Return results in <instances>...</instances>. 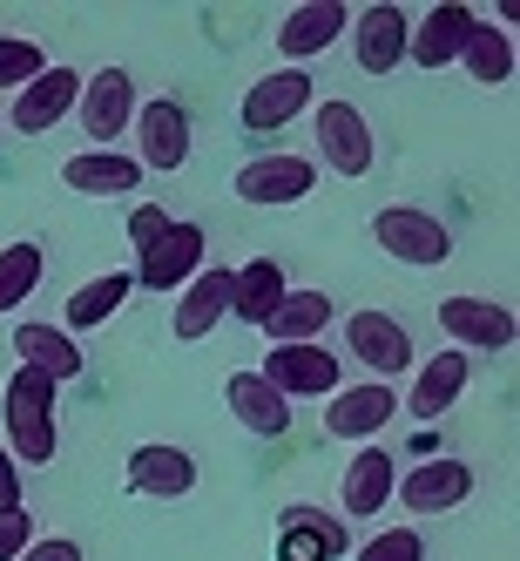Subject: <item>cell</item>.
<instances>
[{"label":"cell","instance_id":"ffe728a7","mask_svg":"<svg viewBox=\"0 0 520 561\" xmlns=\"http://www.w3.org/2000/svg\"><path fill=\"white\" fill-rule=\"evenodd\" d=\"M61 190L74 196H136L142 190V163L123 149H82L61 163Z\"/></svg>","mask_w":520,"mask_h":561},{"label":"cell","instance_id":"7402d4cb","mask_svg":"<svg viewBox=\"0 0 520 561\" xmlns=\"http://www.w3.org/2000/svg\"><path fill=\"white\" fill-rule=\"evenodd\" d=\"M223 311H230V264H204V271H196L189 285H183L170 325H176L183 345H196V339H210V332H217V318H223Z\"/></svg>","mask_w":520,"mask_h":561},{"label":"cell","instance_id":"1f68e13d","mask_svg":"<svg viewBox=\"0 0 520 561\" xmlns=\"http://www.w3.org/2000/svg\"><path fill=\"white\" fill-rule=\"evenodd\" d=\"M351 561H426V535L419 528H385V535H372L366 548H358Z\"/></svg>","mask_w":520,"mask_h":561},{"label":"cell","instance_id":"30bf717a","mask_svg":"<svg viewBox=\"0 0 520 561\" xmlns=\"http://www.w3.org/2000/svg\"><path fill=\"white\" fill-rule=\"evenodd\" d=\"M345 352L366 358V366L379 373V386H392L398 373L413 366V332L398 325L392 311H351L345 318Z\"/></svg>","mask_w":520,"mask_h":561},{"label":"cell","instance_id":"83f0119b","mask_svg":"<svg viewBox=\"0 0 520 561\" xmlns=\"http://www.w3.org/2000/svg\"><path fill=\"white\" fill-rule=\"evenodd\" d=\"M129 291H136V277H129V271H102V277H89V285L68 298V339L108 325V318L129 305Z\"/></svg>","mask_w":520,"mask_h":561},{"label":"cell","instance_id":"9a60e30c","mask_svg":"<svg viewBox=\"0 0 520 561\" xmlns=\"http://www.w3.org/2000/svg\"><path fill=\"white\" fill-rule=\"evenodd\" d=\"M345 548H351L345 520L325 514V507H311V501L285 507V520H277V561H338Z\"/></svg>","mask_w":520,"mask_h":561},{"label":"cell","instance_id":"44dd1931","mask_svg":"<svg viewBox=\"0 0 520 561\" xmlns=\"http://www.w3.org/2000/svg\"><path fill=\"white\" fill-rule=\"evenodd\" d=\"M223 407H230L236 426L257 433V439H285L291 433V399H277L257 373H230L223 379Z\"/></svg>","mask_w":520,"mask_h":561},{"label":"cell","instance_id":"ba28073f","mask_svg":"<svg viewBox=\"0 0 520 561\" xmlns=\"http://www.w3.org/2000/svg\"><path fill=\"white\" fill-rule=\"evenodd\" d=\"M74 95H82V75H74L68 61H61V68L48 61V68L14 95V108L0 115V129H14V136H48V129H61V115H74Z\"/></svg>","mask_w":520,"mask_h":561},{"label":"cell","instance_id":"7c38bea8","mask_svg":"<svg viewBox=\"0 0 520 561\" xmlns=\"http://www.w3.org/2000/svg\"><path fill=\"white\" fill-rule=\"evenodd\" d=\"M473 27H479V14H473V8H460V0H439V8H426V14L413 21V34H406V61H419L426 75L453 68Z\"/></svg>","mask_w":520,"mask_h":561},{"label":"cell","instance_id":"8d00e7d4","mask_svg":"<svg viewBox=\"0 0 520 561\" xmlns=\"http://www.w3.org/2000/svg\"><path fill=\"white\" fill-rule=\"evenodd\" d=\"M0 136H8V129H0Z\"/></svg>","mask_w":520,"mask_h":561},{"label":"cell","instance_id":"d4e9b609","mask_svg":"<svg viewBox=\"0 0 520 561\" xmlns=\"http://www.w3.org/2000/svg\"><path fill=\"white\" fill-rule=\"evenodd\" d=\"M466 379H473V358H466V352H439V358H426V366H419L413 399H398V407H413L419 420H439L447 407H460Z\"/></svg>","mask_w":520,"mask_h":561},{"label":"cell","instance_id":"603a6c76","mask_svg":"<svg viewBox=\"0 0 520 561\" xmlns=\"http://www.w3.org/2000/svg\"><path fill=\"white\" fill-rule=\"evenodd\" d=\"M14 352H21V366H27V373H42L48 386L82 379V366H89L82 345H74L61 325H34V318H27V325H14Z\"/></svg>","mask_w":520,"mask_h":561},{"label":"cell","instance_id":"277c9868","mask_svg":"<svg viewBox=\"0 0 520 561\" xmlns=\"http://www.w3.org/2000/svg\"><path fill=\"white\" fill-rule=\"evenodd\" d=\"M372 244L385 251V257H398V264H447L453 257V230L439 224L432 210H413V204H392V210H379L372 217Z\"/></svg>","mask_w":520,"mask_h":561},{"label":"cell","instance_id":"2e32d148","mask_svg":"<svg viewBox=\"0 0 520 561\" xmlns=\"http://www.w3.org/2000/svg\"><path fill=\"white\" fill-rule=\"evenodd\" d=\"M196 488V460L176 439H142L129 454V494H149V501H183Z\"/></svg>","mask_w":520,"mask_h":561},{"label":"cell","instance_id":"4fadbf2b","mask_svg":"<svg viewBox=\"0 0 520 561\" xmlns=\"http://www.w3.org/2000/svg\"><path fill=\"white\" fill-rule=\"evenodd\" d=\"M351 55L366 75H392L398 61H406V34H413V14L406 8H392V0H379V8L366 14H351Z\"/></svg>","mask_w":520,"mask_h":561},{"label":"cell","instance_id":"e0dca14e","mask_svg":"<svg viewBox=\"0 0 520 561\" xmlns=\"http://www.w3.org/2000/svg\"><path fill=\"white\" fill-rule=\"evenodd\" d=\"M392 494L406 501V514H453V507L473 494V467H466V460H447V454H439V460H419Z\"/></svg>","mask_w":520,"mask_h":561},{"label":"cell","instance_id":"d590c367","mask_svg":"<svg viewBox=\"0 0 520 561\" xmlns=\"http://www.w3.org/2000/svg\"><path fill=\"white\" fill-rule=\"evenodd\" d=\"M8 507H27V501H21V467L8 460V447H0V514Z\"/></svg>","mask_w":520,"mask_h":561},{"label":"cell","instance_id":"8fae6325","mask_svg":"<svg viewBox=\"0 0 520 561\" xmlns=\"http://www.w3.org/2000/svg\"><path fill=\"white\" fill-rule=\"evenodd\" d=\"M439 332H447L460 352H507L520 339L513 311L500 298H447L439 305Z\"/></svg>","mask_w":520,"mask_h":561},{"label":"cell","instance_id":"8992f818","mask_svg":"<svg viewBox=\"0 0 520 561\" xmlns=\"http://www.w3.org/2000/svg\"><path fill=\"white\" fill-rule=\"evenodd\" d=\"M204 244H210V237H204V224L170 217V230H163V237H155V244L142 251V264H136L129 277H136L142 291H163V298H170V291H183L189 277L204 271Z\"/></svg>","mask_w":520,"mask_h":561},{"label":"cell","instance_id":"5bb4252c","mask_svg":"<svg viewBox=\"0 0 520 561\" xmlns=\"http://www.w3.org/2000/svg\"><path fill=\"white\" fill-rule=\"evenodd\" d=\"M311 108V75L304 68H277V75H264V82H251V95H244V129L251 136H277L285 123H298V115Z\"/></svg>","mask_w":520,"mask_h":561},{"label":"cell","instance_id":"484cf974","mask_svg":"<svg viewBox=\"0 0 520 561\" xmlns=\"http://www.w3.org/2000/svg\"><path fill=\"white\" fill-rule=\"evenodd\" d=\"M285 291H291V285H285V264H277V257H251L244 271H230V318L264 325Z\"/></svg>","mask_w":520,"mask_h":561},{"label":"cell","instance_id":"9c48e42d","mask_svg":"<svg viewBox=\"0 0 520 561\" xmlns=\"http://www.w3.org/2000/svg\"><path fill=\"white\" fill-rule=\"evenodd\" d=\"M317 190V163L311 156H257V163H244L236 170V196L244 204H257V210H277V204H304V196Z\"/></svg>","mask_w":520,"mask_h":561},{"label":"cell","instance_id":"ac0fdd59","mask_svg":"<svg viewBox=\"0 0 520 561\" xmlns=\"http://www.w3.org/2000/svg\"><path fill=\"white\" fill-rule=\"evenodd\" d=\"M392 413H398V392H392V386H379V379L338 386L332 407H325V433H332V439H372V433H385Z\"/></svg>","mask_w":520,"mask_h":561},{"label":"cell","instance_id":"7a4b0ae2","mask_svg":"<svg viewBox=\"0 0 520 561\" xmlns=\"http://www.w3.org/2000/svg\"><path fill=\"white\" fill-rule=\"evenodd\" d=\"M311 136H317V156L332 163V176H366L372 170V123H366V108L358 102H311Z\"/></svg>","mask_w":520,"mask_h":561},{"label":"cell","instance_id":"5b68a950","mask_svg":"<svg viewBox=\"0 0 520 561\" xmlns=\"http://www.w3.org/2000/svg\"><path fill=\"white\" fill-rule=\"evenodd\" d=\"M74 115H82V129L95 136V149H115V136H129V123H136V75L115 68V61L95 68V75H82Z\"/></svg>","mask_w":520,"mask_h":561},{"label":"cell","instance_id":"836d02e7","mask_svg":"<svg viewBox=\"0 0 520 561\" xmlns=\"http://www.w3.org/2000/svg\"><path fill=\"white\" fill-rule=\"evenodd\" d=\"M163 230H170V210H155V204H136V210H129V244H136V257H142Z\"/></svg>","mask_w":520,"mask_h":561},{"label":"cell","instance_id":"f1b7e54d","mask_svg":"<svg viewBox=\"0 0 520 561\" xmlns=\"http://www.w3.org/2000/svg\"><path fill=\"white\" fill-rule=\"evenodd\" d=\"M460 68L473 75L479 89H507V82H513V34L479 21V27L466 34V48H460Z\"/></svg>","mask_w":520,"mask_h":561},{"label":"cell","instance_id":"4dcf8cb0","mask_svg":"<svg viewBox=\"0 0 520 561\" xmlns=\"http://www.w3.org/2000/svg\"><path fill=\"white\" fill-rule=\"evenodd\" d=\"M42 68H48V48L42 42H27V34H0V89L21 95Z\"/></svg>","mask_w":520,"mask_h":561},{"label":"cell","instance_id":"e575fe53","mask_svg":"<svg viewBox=\"0 0 520 561\" xmlns=\"http://www.w3.org/2000/svg\"><path fill=\"white\" fill-rule=\"evenodd\" d=\"M21 561H82V541H68V535H34V548Z\"/></svg>","mask_w":520,"mask_h":561},{"label":"cell","instance_id":"3957f363","mask_svg":"<svg viewBox=\"0 0 520 561\" xmlns=\"http://www.w3.org/2000/svg\"><path fill=\"white\" fill-rule=\"evenodd\" d=\"M257 379L277 399H332L345 386V366H338V352H325V345H270Z\"/></svg>","mask_w":520,"mask_h":561},{"label":"cell","instance_id":"d6986e66","mask_svg":"<svg viewBox=\"0 0 520 561\" xmlns=\"http://www.w3.org/2000/svg\"><path fill=\"white\" fill-rule=\"evenodd\" d=\"M345 27H351V8H338V0H304V8H291L277 21V55H291V68H298L311 55H325Z\"/></svg>","mask_w":520,"mask_h":561},{"label":"cell","instance_id":"cb8c5ba5","mask_svg":"<svg viewBox=\"0 0 520 561\" xmlns=\"http://www.w3.org/2000/svg\"><path fill=\"white\" fill-rule=\"evenodd\" d=\"M392 488H398L392 454H385V447H358V454L345 460V488H338V501H345V514H385Z\"/></svg>","mask_w":520,"mask_h":561},{"label":"cell","instance_id":"6da1fadb","mask_svg":"<svg viewBox=\"0 0 520 561\" xmlns=\"http://www.w3.org/2000/svg\"><path fill=\"white\" fill-rule=\"evenodd\" d=\"M61 386H48L42 373H27V366H14L8 373V386H0V420H8V460L21 467H42V460H55V439H61Z\"/></svg>","mask_w":520,"mask_h":561},{"label":"cell","instance_id":"4316f807","mask_svg":"<svg viewBox=\"0 0 520 561\" xmlns=\"http://www.w3.org/2000/svg\"><path fill=\"white\" fill-rule=\"evenodd\" d=\"M325 325H332V291H285L277 311L264 318L270 345H317Z\"/></svg>","mask_w":520,"mask_h":561},{"label":"cell","instance_id":"52a82bcc","mask_svg":"<svg viewBox=\"0 0 520 561\" xmlns=\"http://www.w3.org/2000/svg\"><path fill=\"white\" fill-rule=\"evenodd\" d=\"M136 163H142V176L149 170H183L189 163V108L176 102V95H155V102H136Z\"/></svg>","mask_w":520,"mask_h":561},{"label":"cell","instance_id":"f546056e","mask_svg":"<svg viewBox=\"0 0 520 561\" xmlns=\"http://www.w3.org/2000/svg\"><path fill=\"white\" fill-rule=\"evenodd\" d=\"M42 271H48L42 244H8V251H0V318H8V311H21V305L34 298V285H42Z\"/></svg>","mask_w":520,"mask_h":561},{"label":"cell","instance_id":"d6a6232c","mask_svg":"<svg viewBox=\"0 0 520 561\" xmlns=\"http://www.w3.org/2000/svg\"><path fill=\"white\" fill-rule=\"evenodd\" d=\"M27 548H34V514L8 507V514H0V561H21Z\"/></svg>","mask_w":520,"mask_h":561}]
</instances>
